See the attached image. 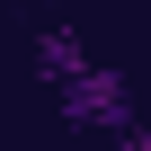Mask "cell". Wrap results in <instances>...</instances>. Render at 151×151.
<instances>
[{
    "mask_svg": "<svg viewBox=\"0 0 151 151\" xmlns=\"http://www.w3.org/2000/svg\"><path fill=\"white\" fill-rule=\"evenodd\" d=\"M36 71H45V89L62 107V124H80V133H133V89H124V71L116 62H89V45L71 36V27H45L36 36Z\"/></svg>",
    "mask_w": 151,
    "mask_h": 151,
    "instance_id": "1",
    "label": "cell"
},
{
    "mask_svg": "<svg viewBox=\"0 0 151 151\" xmlns=\"http://www.w3.org/2000/svg\"><path fill=\"white\" fill-rule=\"evenodd\" d=\"M116 151H151V133H142V124H133V133H116Z\"/></svg>",
    "mask_w": 151,
    "mask_h": 151,
    "instance_id": "2",
    "label": "cell"
}]
</instances>
